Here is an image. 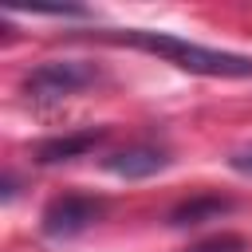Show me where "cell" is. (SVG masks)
<instances>
[{
	"instance_id": "cell-1",
	"label": "cell",
	"mask_w": 252,
	"mask_h": 252,
	"mask_svg": "<svg viewBox=\"0 0 252 252\" xmlns=\"http://www.w3.org/2000/svg\"><path fill=\"white\" fill-rule=\"evenodd\" d=\"M94 39L106 43H126L150 55H161L165 63L193 71V75H209V79H252V55H236V51H217V47H201L189 43L173 32H150V28H106L94 32Z\"/></svg>"
},
{
	"instance_id": "cell-2",
	"label": "cell",
	"mask_w": 252,
	"mask_h": 252,
	"mask_svg": "<svg viewBox=\"0 0 252 252\" xmlns=\"http://www.w3.org/2000/svg\"><path fill=\"white\" fill-rule=\"evenodd\" d=\"M94 79H98L94 63H83V59H47L35 71H28L24 91L35 102H51V98H67V94L91 87Z\"/></svg>"
},
{
	"instance_id": "cell-3",
	"label": "cell",
	"mask_w": 252,
	"mask_h": 252,
	"mask_svg": "<svg viewBox=\"0 0 252 252\" xmlns=\"http://www.w3.org/2000/svg\"><path fill=\"white\" fill-rule=\"evenodd\" d=\"M102 217V201L87 197V193H63L43 209V232L63 240V236H79L83 228H91Z\"/></svg>"
},
{
	"instance_id": "cell-4",
	"label": "cell",
	"mask_w": 252,
	"mask_h": 252,
	"mask_svg": "<svg viewBox=\"0 0 252 252\" xmlns=\"http://www.w3.org/2000/svg\"><path fill=\"white\" fill-rule=\"evenodd\" d=\"M165 165H169V158H165L158 146H126V150H118V154L106 158V169L118 173V177H126V181L150 177V173H158V169H165Z\"/></svg>"
},
{
	"instance_id": "cell-5",
	"label": "cell",
	"mask_w": 252,
	"mask_h": 252,
	"mask_svg": "<svg viewBox=\"0 0 252 252\" xmlns=\"http://www.w3.org/2000/svg\"><path fill=\"white\" fill-rule=\"evenodd\" d=\"M106 138V130H79V134H67V138H51L35 150V161L43 165H55V161H71V158H83L87 150H94L98 142Z\"/></svg>"
},
{
	"instance_id": "cell-6",
	"label": "cell",
	"mask_w": 252,
	"mask_h": 252,
	"mask_svg": "<svg viewBox=\"0 0 252 252\" xmlns=\"http://www.w3.org/2000/svg\"><path fill=\"white\" fill-rule=\"evenodd\" d=\"M228 209H232L228 197H213V193H205V197L181 201V205L169 213V224H201V220H213V217H220V213H228Z\"/></svg>"
},
{
	"instance_id": "cell-7",
	"label": "cell",
	"mask_w": 252,
	"mask_h": 252,
	"mask_svg": "<svg viewBox=\"0 0 252 252\" xmlns=\"http://www.w3.org/2000/svg\"><path fill=\"white\" fill-rule=\"evenodd\" d=\"M185 252H244V240L232 236V232H220V236H209V240H201Z\"/></svg>"
},
{
	"instance_id": "cell-8",
	"label": "cell",
	"mask_w": 252,
	"mask_h": 252,
	"mask_svg": "<svg viewBox=\"0 0 252 252\" xmlns=\"http://www.w3.org/2000/svg\"><path fill=\"white\" fill-rule=\"evenodd\" d=\"M232 165H236L240 173H252V154H236V158H232Z\"/></svg>"
}]
</instances>
